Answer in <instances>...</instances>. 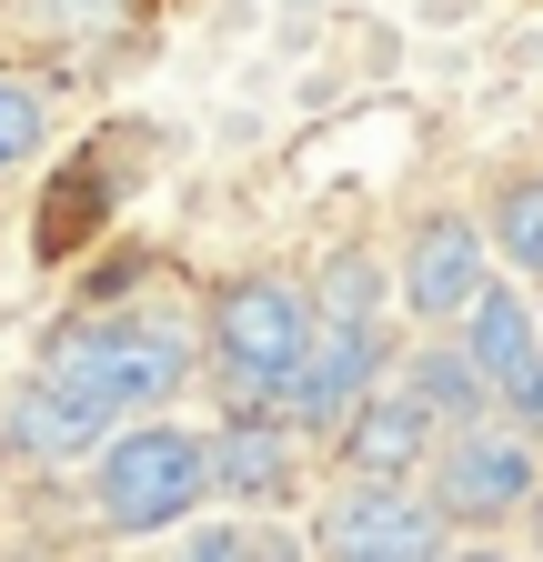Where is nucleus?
<instances>
[{"mask_svg": "<svg viewBox=\"0 0 543 562\" xmlns=\"http://www.w3.org/2000/svg\"><path fill=\"white\" fill-rule=\"evenodd\" d=\"M503 412H513V422H523V432L543 442V362H533V372H523V382L503 392Z\"/></svg>", "mask_w": 543, "mask_h": 562, "instance_id": "nucleus-17", "label": "nucleus"}, {"mask_svg": "<svg viewBox=\"0 0 543 562\" xmlns=\"http://www.w3.org/2000/svg\"><path fill=\"white\" fill-rule=\"evenodd\" d=\"M523 522H533V542H543V482H533V503H523Z\"/></svg>", "mask_w": 543, "mask_h": 562, "instance_id": "nucleus-19", "label": "nucleus"}, {"mask_svg": "<svg viewBox=\"0 0 543 562\" xmlns=\"http://www.w3.org/2000/svg\"><path fill=\"white\" fill-rule=\"evenodd\" d=\"M453 341H463V362L484 372V392L503 402V392L543 362V312L523 302V281H484V292L453 312Z\"/></svg>", "mask_w": 543, "mask_h": 562, "instance_id": "nucleus-10", "label": "nucleus"}, {"mask_svg": "<svg viewBox=\"0 0 543 562\" xmlns=\"http://www.w3.org/2000/svg\"><path fill=\"white\" fill-rule=\"evenodd\" d=\"M181 562H302V542L282 522H201L181 542Z\"/></svg>", "mask_w": 543, "mask_h": 562, "instance_id": "nucleus-15", "label": "nucleus"}, {"mask_svg": "<svg viewBox=\"0 0 543 562\" xmlns=\"http://www.w3.org/2000/svg\"><path fill=\"white\" fill-rule=\"evenodd\" d=\"M302 341H312V292H302L292 271H232L222 292H212V382L232 402L282 412Z\"/></svg>", "mask_w": 543, "mask_h": 562, "instance_id": "nucleus-3", "label": "nucleus"}, {"mask_svg": "<svg viewBox=\"0 0 543 562\" xmlns=\"http://www.w3.org/2000/svg\"><path fill=\"white\" fill-rule=\"evenodd\" d=\"M201 482L232 492V503H252V513L292 503V492H302V432L282 412H262V402H232V422L201 442Z\"/></svg>", "mask_w": 543, "mask_h": 562, "instance_id": "nucleus-8", "label": "nucleus"}, {"mask_svg": "<svg viewBox=\"0 0 543 562\" xmlns=\"http://www.w3.org/2000/svg\"><path fill=\"white\" fill-rule=\"evenodd\" d=\"M433 492L423 503L463 532H494V522H523L533 482H543V442L523 432L513 412H473V422H443L433 432Z\"/></svg>", "mask_w": 543, "mask_h": 562, "instance_id": "nucleus-4", "label": "nucleus"}, {"mask_svg": "<svg viewBox=\"0 0 543 562\" xmlns=\"http://www.w3.org/2000/svg\"><path fill=\"white\" fill-rule=\"evenodd\" d=\"M402 392H413L433 422H473V412H494L484 372H473V362H463V341H443V331L413 351V362H402Z\"/></svg>", "mask_w": 543, "mask_h": 562, "instance_id": "nucleus-13", "label": "nucleus"}, {"mask_svg": "<svg viewBox=\"0 0 543 562\" xmlns=\"http://www.w3.org/2000/svg\"><path fill=\"white\" fill-rule=\"evenodd\" d=\"M373 382H383V322H312L302 362H292V392H282V422L302 442H332V422Z\"/></svg>", "mask_w": 543, "mask_h": 562, "instance_id": "nucleus-6", "label": "nucleus"}, {"mask_svg": "<svg viewBox=\"0 0 543 562\" xmlns=\"http://www.w3.org/2000/svg\"><path fill=\"white\" fill-rule=\"evenodd\" d=\"M201 432H171V422L152 412H131L111 422V432L91 442V513L131 542H152V532H181L201 513Z\"/></svg>", "mask_w": 543, "mask_h": 562, "instance_id": "nucleus-2", "label": "nucleus"}, {"mask_svg": "<svg viewBox=\"0 0 543 562\" xmlns=\"http://www.w3.org/2000/svg\"><path fill=\"white\" fill-rule=\"evenodd\" d=\"M51 131V91L41 81H0V171H21Z\"/></svg>", "mask_w": 543, "mask_h": 562, "instance_id": "nucleus-16", "label": "nucleus"}, {"mask_svg": "<svg viewBox=\"0 0 543 562\" xmlns=\"http://www.w3.org/2000/svg\"><path fill=\"white\" fill-rule=\"evenodd\" d=\"M101 432L111 422H91L71 392H51V382H21L11 402H0V452L11 462H91Z\"/></svg>", "mask_w": 543, "mask_h": 562, "instance_id": "nucleus-11", "label": "nucleus"}, {"mask_svg": "<svg viewBox=\"0 0 543 562\" xmlns=\"http://www.w3.org/2000/svg\"><path fill=\"white\" fill-rule=\"evenodd\" d=\"M433 552H443V513L413 482L343 472V492L312 513V562H433Z\"/></svg>", "mask_w": 543, "mask_h": 562, "instance_id": "nucleus-5", "label": "nucleus"}, {"mask_svg": "<svg viewBox=\"0 0 543 562\" xmlns=\"http://www.w3.org/2000/svg\"><path fill=\"white\" fill-rule=\"evenodd\" d=\"M484 281H494V241H484V222H463V211L413 222V241H402V261H392V292H402L413 322H453Z\"/></svg>", "mask_w": 543, "mask_h": 562, "instance_id": "nucleus-7", "label": "nucleus"}, {"mask_svg": "<svg viewBox=\"0 0 543 562\" xmlns=\"http://www.w3.org/2000/svg\"><path fill=\"white\" fill-rule=\"evenodd\" d=\"M484 241H494V261H503V271H523L533 292H543V171H523V181H503V191H494Z\"/></svg>", "mask_w": 543, "mask_h": 562, "instance_id": "nucleus-14", "label": "nucleus"}, {"mask_svg": "<svg viewBox=\"0 0 543 562\" xmlns=\"http://www.w3.org/2000/svg\"><path fill=\"white\" fill-rule=\"evenodd\" d=\"M302 292H312V322H383V302H392V261H383L373 241H332L322 271L302 281Z\"/></svg>", "mask_w": 543, "mask_h": 562, "instance_id": "nucleus-12", "label": "nucleus"}, {"mask_svg": "<svg viewBox=\"0 0 543 562\" xmlns=\"http://www.w3.org/2000/svg\"><path fill=\"white\" fill-rule=\"evenodd\" d=\"M433 562H443V552H433ZM453 562H503V552H494V542H473V552H453Z\"/></svg>", "mask_w": 543, "mask_h": 562, "instance_id": "nucleus-18", "label": "nucleus"}, {"mask_svg": "<svg viewBox=\"0 0 543 562\" xmlns=\"http://www.w3.org/2000/svg\"><path fill=\"white\" fill-rule=\"evenodd\" d=\"M433 432H443V422H433L413 392H402V382H392V392L373 382L343 422H332V442H322V452H332V472H363V482H413V472L433 462Z\"/></svg>", "mask_w": 543, "mask_h": 562, "instance_id": "nucleus-9", "label": "nucleus"}, {"mask_svg": "<svg viewBox=\"0 0 543 562\" xmlns=\"http://www.w3.org/2000/svg\"><path fill=\"white\" fill-rule=\"evenodd\" d=\"M51 392H71L91 422H131V412H162L181 382H191V341L171 322H131V312H91L51 341L41 362Z\"/></svg>", "mask_w": 543, "mask_h": 562, "instance_id": "nucleus-1", "label": "nucleus"}]
</instances>
